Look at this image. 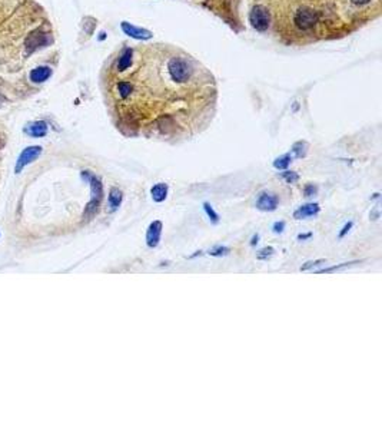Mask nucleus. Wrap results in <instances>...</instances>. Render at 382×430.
I'll return each instance as SVG.
<instances>
[{
  "instance_id": "15",
  "label": "nucleus",
  "mask_w": 382,
  "mask_h": 430,
  "mask_svg": "<svg viewBox=\"0 0 382 430\" xmlns=\"http://www.w3.org/2000/svg\"><path fill=\"white\" fill-rule=\"evenodd\" d=\"M289 163H291V156H289V155H283V156H280V158H278V159L274 162V166H275L277 169H286Z\"/></svg>"
},
{
  "instance_id": "14",
  "label": "nucleus",
  "mask_w": 382,
  "mask_h": 430,
  "mask_svg": "<svg viewBox=\"0 0 382 430\" xmlns=\"http://www.w3.org/2000/svg\"><path fill=\"white\" fill-rule=\"evenodd\" d=\"M204 209H205L206 215H208V218L212 221L213 224H218L219 223V215L215 212V209L212 208V205L209 204V202H204Z\"/></svg>"
},
{
  "instance_id": "7",
  "label": "nucleus",
  "mask_w": 382,
  "mask_h": 430,
  "mask_svg": "<svg viewBox=\"0 0 382 430\" xmlns=\"http://www.w3.org/2000/svg\"><path fill=\"white\" fill-rule=\"evenodd\" d=\"M319 211H321V207L316 202H309V204H305V205H301L295 211L294 218L295 220H307V218L318 215Z\"/></svg>"
},
{
  "instance_id": "23",
  "label": "nucleus",
  "mask_w": 382,
  "mask_h": 430,
  "mask_svg": "<svg viewBox=\"0 0 382 430\" xmlns=\"http://www.w3.org/2000/svg\"><path fill=\"white\" fill-rule=\"evenodd\" d=\"M380 215H381V214H380V207H375L374 208V211L371 212V220H372V221H377V220L380 218Z\"/></svg>"
},
{
  "instance_id": "19",
  "label": "nucleus",
  "mask_w": 382,
  "mask_h": 430,
  "mask_svg": "<svg viewBox=\"0 0 382 430\" xmlns=\"http://www.w3.org/2000/svg\"><path fill=\"white\" fill-rule=\"evenodd\" d=\"M316 193H318V187H316V185H313V184H308V185L304 188V195H305L307 198H309V196H313V195H316Z\"/></svg>"
},
{
  "instance_id": "11",
  "label": "nucleus",
  "mask_w": 382,
  "mask_h": 430,
  "mask_svg": "<svg viewBox=\"0 0 382 430\" xmlns=\"http://www.w3.org/2000/svg\"><path fill=\"white\" fill-rule=\"evenodd\" d=\"M26 132L30 135V136H35V138H40V136H44L46 132H47V125L43 120H37L35 123H32L30 126L26 128Z\"/></svg>"
},
{
  "instance_id": "1",
  "label": "nucleus",
  "mask_w": 382,
  "mask_h": 430,
  "mask_svg": "<svg viewBox=\"0 0 382 430\" xmlns=\"http://www.w3.org/2000/svg\"><path fill=\"white\" fill-rule=\"evenodd\" d=\"M107 93L118 117L131 129L152 126L171 135L183 119L213 105L216 86L212 74L175 46H126L109 66Z\"/></svg>"
},
{
  "instance_id": "4",
  "label": "nucleus",
  "mask_w": 382,
  "mask_h": 430,
  "mask_svg": "<svg viewBox=\"0 0 382 430\" xmlns=\"http://www.w3.org/2000/svg\"><path fill=\"white\" fill-rule=\"evenodd\" d=\"M279 205V198L272 193H261L256 199V208L264 212H272Z\"/></svg>"
},
{
  "instance_id": "27",
  "label": "nucleus",
  "mask_w": 382,
  "mask_h": 430,
  "mask_svg": "<svg viewBox=\"0 0 382 430\" xmlns=\"http://www.w3.org/2000/svg\"><path fill=\"white\" fill-rule=\"evenodd\" d=\"M1 147H3V141H1V138H0V149H1Z\"/></svg>"
},
{
  "instance_id": "21",
  "label": "nucleus",
  "mask_w": 382,
  "mask_h": 430,
  "mask_svg": "<svg viewBox=\"0 0 382 430\" xmlns=\"http://www.w3.org/2000/svg\"><path fill=\"white\" fill-rule=\"evenodd\" d=\"M285 221H277V223L272 225V230H274V233L275 234H282L283 233V230H285Z\"/></svg>"
},
{
  "instance_id": "6",
  "label": "nucleus",
  "mask_w": 382,
  "mask_h": 430,
  "mask_svg": "<svg viewBox=\"0 0 382 430\" xmlns=\"http://www.w3.org/2000/svg\"><path fill=\"white\" fill-rule=\"evenodd\" d=\"M162 230H163V224L161 221H152L149 224L146 231V244L149 248L158 247V244L161 241Z\"/></svg>"
},
{
  "instance_id": "10",
  "label": "nucleus",
  "mask_w": 382,
  "mask_h": 430,
  "mask_svg": "<svg viewBox=\"0 0 382 430\" xmlns=\"http://www.w3.org/2000/svg\"><path fill=\"white\" fill-rule=\"evenodd\" d=\"M122 199H123V194H122V191L119 190V188H110V193H109V209H110V212H115L116 209H118L119 207H120V204H122Z\"/></svg>"
},
{
  "instance_id": "5",
  "label": "nucleus",
  "mask_w": 382,
  "mask_h": 430,
  "mask_svg": "<svg viewBox=\"0 0 382 430\" xmlns=\"http://www.w3.org/2000/svg\"><path fill=\"white\" fill-rule=\"evenodd\" d=\"M42 154V147H29L26 148L19 156L17 163H16V172H20L26 165L32 163L35 159L39 158V155Z\"/></svg>"
},
{
  "instance_id": "8",
  "label": "nucleus",
  "mask_w": 382,
  "mask_h": 430,
  "mask_svg": "<svg viewBox=\"0 0 382 430\" xmlns=\"http://www.w3.org/2000/svg\"><path fill=\"white\" fill-rule=\"evenodd\" d=\"M168 184H165V182H159V184H156V185H153L152 188H150V195H152V199L155 201V202H163L165 199H166V196H168Z\"/></svg>"
},
{
  "instance_id": "25",
  "label": "nucleus",
  "mask_w": 382,
  "mask_h": 430,
  "mask_svg": "<svg viewBox=\"0 0 382 430\" xmlns=\"http://www.w3.org/2000/svg\"><path fill=\"white\" fill-rule=\"evenodd\" d=\"M258 242H259V235H258V234H255V235L252 237V239H250V245H252V247H255Z\"/></svg>"
},
{
  "instance_id": "9",
  "label": "nucleus",
  "mask_w": 382,
  "mask_h": 430,
  "mask_svg": "<svg viewBox=\"0 0 382 430\" xmlns=\"http://www.w3.org/2000/svg\"><path fill=\"white\" fill-rule=\"evenodd\" d=\"M52 75V69L47 66H39L36 69H33L30 72V80L36 82V83H42L44 80H47Z\"/></svg>"
},
{
  "instance_id": "12",
  "label": "nucleus",
  "mask_w": 382,
  "mask_h": 430,
  "mask_svg": "<svg viewBox=\"0 0 382 430\" xmlns=\"http://www.w3.org/2000/svg\"><path fill=\"white\" fill-rule=\"evenodd\" d=\"M361 261H349V263H342V264H338V266H332V267L322 268V270H318L316 274H331V273H335V271H339V270H344V268L352 267L355 264H359Z\"/></svg>"
},
{
  "instance_id": "20",
  "label": "nucleus",
  "mask_w": 382,
  "mask_h": 430,
  "mask_svg": "<svg viewBox=\"0 0 382 430\" xmlns=\"http://www.w3.org/2000/svg\"><path fill=\"white\" fill-rule=\"evenodd\" d=\"M305 149H307V145L302 144V142L296 144V145L294 147V151L296 152V156H298V158H302V156L305 155V152H307Z\"/></svg>"
},
{
  "instance_id": "2",
  "label": "nucleus",
  "mask_w": 382,
  "mask_h": 430,
  "mask_svg": "<svg viewBox=\"0 0 382 430\" xmlns=\"http://www.w3.org/2000/svg\"><path fill=\"white\" fill-rule=\"evenodd\" d=\"M82 178L88 181L90 184V190H92V199H90V202L85 209V214H83L85 218H90L98 212V209L101 207V202L103 199V184L101 182V179L95 177L90 171H83Z\"/></svg>"
},
{
  "instance_id": "24",
  "label": "nucleus",
  "mask_w": 382,
  "mask_h": 430,
  "mask_svg": "<svg viewBox=\"0 0 382 430\" xmlns=\"http://www.w3.org/2000/svg\"><path fill=\"white\" fill-rule=\"evenodd\" d=\"M311 237H312V233H308V234H299V235H298V239H299V241H305V239H309Z\"/></svg>"
},
{
  "instance_id": "22",
  "label": "nucleus",
  "mask_w": 382,
  "mask_h": 430,
  "mask_svg": "<svg viewBox=\"0 0 382 430\" xmlns=\"http://www.w3.org/2000/svg\"><path fill=\"white\" fill-rule=\"evenodd\" d=\"M353 223L352 221H349V223H347L345 225H344V228H342V231L339 233V238H344L349 231H351V228H352Z\"/></svg>"
},
{
  "instance_id": "26",
  "label": "nucleus",
  "mask_w": 382,
  "mask_h": 430,
  "mask_svg": "<svg viewBox=\"0 0 382 430\" xmlns=\"http://www.w3.org/2000/svg\"><path fill=\"white\" fill-rule=\"evenodd\" d=\"M377 198H380V194H374V196H372V199H377Z\"/></svg>"
},
{
  "instance_id": "17",
  "label": "nucleus",
  "mask_w": 382,
  "mask_h": 430,
  "mask_svg": "<svg viewBox=\"0 0 382 430\" xmlns=\"http://www.w3.org/2000/svg\"><path fill=\"white\" fill-rule=\"evenodd\" d=\"M326 261L325 260H311V261H307L302 267H301V271H308L311 268L316 267V266H322Z\"/></svg>"
},
{
  "instance_id": "13",
  "label": "nucleus",
  "mask_w": 382,
  "mask_h": 430,
  "mask_svg": "<svg viewBox=\"0 0 382 430\" xmlns=\"http://www.w3.org/2000/svg\"><path fill=\"white\" fill-rule=\"evenodd\" d=\"M229 252H231V248H228L225 245H216L212 250H209V255H212V257H226V255H229Z\"/></svg>"
},
{
  "instance_id": "3",
  "label": "nucleus",
  "mask_w": 382,
  "mask_h": 430,
  "mask_svg": "<svg viewBox=\"0 0 382 430\" xmlns=\"http://www.w3.org/2000/svg\"><path fill=\"white\" fill-rule=\"evenodd\" d=\"M50 42H52V39L49 38V35H46L43 32H40V30H35V32H32L29 36L26 38L25 46H26L28 53H32V52H35V50H37L40 47L47 46Z\"/></svg>"
},
{
  "instance_id": "16",
  "label": "nucleus",
  "mask_w": 382,
  "mask_h": 430,
  "mask_svg": "<svg viewBox=\"0 0 382 430\" xmlns=\"http://www.w3.org/2000/svg\"><path fill=\"white\" fill-rule=\"evenodd\" d=\"M280 177L285 179V182H286V184H295V182H298V179H299V175H298L296 172H292V171L282 172V174H280Z\"/></svg>"
},
{
  "instance_id": "18",
  "label": "nucleus",
  "mask_w": 382,
  "mask_h": 430,
  "mask_svg": "<svg viewBox=\"0 0 382 430\" xmlns=\"http://www.w3.org/2000/svg\"><path fill=\"white\" fill-rule=\"evenodd\" d=\"M274 252H275V250L272 247H265L258 252V260H268L274 255Z\"/></svg>"
}]
</instances>
